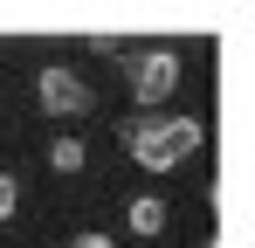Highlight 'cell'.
Segmentation results:
<instances>
[{"instance_id": "6da1fadb", "label": "cell", "mask_w": 255, "mask_h": 248, "mask_svg": "<svg viewBox=\"0 0 255 248\" xmlns=\"http://www.w3.org/2000/svg\"><path fill=\"white\" fill-rule=\"evenodd\" d=\"M200 138H207L200 118H131L125 131H118V145H125L145 172H172L186 152H200Z\"/></svg>"}, {"instance_id": "7a4b0ae2", "label": "cell", "mask_w": 255, "mask_h": 248, "mask_svg": "<svg viewBox=\"0 0 255 248\" xmlns=\"http://www.w3.org/2000/svg\"><path fill=\"white\" fill-rule=\"evenodd\" d=\"M172 90H179V55H172V48L138 55V69H131V97H138V104H166Z\"/></svg>"}, {"instance_id": "3957f363", "label": "cell", "mask_w": 255, "mask_h": 248, "mask_svg": "<svg viewBox=\"0 0 255 248\" xmlns=\"http://www.w3.org/2000/svg\"><path fill=\"white\" fill-rule=\"evenodd\" d=\"M35 97H42L48 118H83L90 111V83L69 76V69H42V76H35Z\"/></svg>"}, {"instance_id": "277c9868", "label": "cell", "mask_w": 255, "mask_h": 248, "mask_svg": "<svg viewBox=\"0 0 255 248\" xmlns=\"http://www.w3.org/2000/svg\"><path fill=\"white\" fill-rule=\"evenodd\" d=\"M125 221H131V235L152 242V235H166V200H159V193H138V200L125 207Z\"/></svg>"}, {"instance_id": "5b68a950", "label": "cell", "mask_w": 255, "mask_h": 248, "mask_svg": "<svg viewBox=\"0 0 255 248\" xmlns=\"http://www.w3.org/2000/svg\"><path fill=\"white\" fill-rule=\"evenodd\" d=\"M48 165H55V172H76V165H83V138H55V145H48Z\"/></svg>"}, {"instance_id": "8992f818", "label": "cell", "mask_w": 255, "mask_h": 248, "mask_svg": "<svg viewBox=\"0 0 255 248\" xmlns=\"http://www.w3.org/2000/svg\"><path fill=\"white\" fill-rule=\"evenodd\" d=\"M14 207H21V186H14V179L0 172V221H14Z\"/></svg>"}, {"instance_id": "52a82bcc", "label": "cell", "mask_w": 255, "mask_h": 248, "mask_svg": "<svg viewBox=\"0 0 255 248\" xmlns=\"http://www.w3.org/2000/svg\"><path fill=\"white\" fill-rule=\"evenodd\" d=\"M69 248H118V242H111V235H76Z\"/></svg>"}]
</instances>
